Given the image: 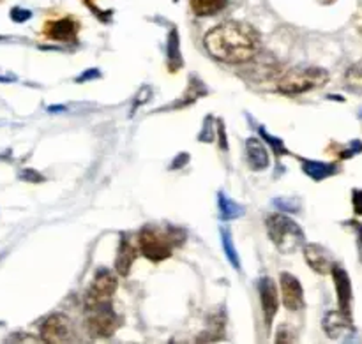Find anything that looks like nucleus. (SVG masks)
I'll return each instance as SVG.
<instances>
[{
    "label": "nucleus",
    "instance_id": "obj_19",
    "mask_svg": "<svg viewBox=\"0 0 362 344\" xmlns=\"http://www.w3.org/2000/svg\"><path fill=\"white\" fill-rule=\"evenodd\" d=\"M166 52H168V64L170 69L177 71L179 67H182V57H180V45H179V34L173 28L172 34L168 37V46H166Z\"/></svg>",
    "mask_w": 362,
    "mask_h": 344
},
{
    "label": "nucleus",
    "instance_id": "obj_4",
    "mask_svg": "<svg viewBox=\"0 0 362 344\" xmlns=\"http://www.w3.org/2000/svg\"><path fill=\"white\" fill-rule=\"evenodd\" d=\"M327 80V71L320 69V67H296L279 80L278 90L285 95H299L308 90H313L320 85H325Z\"/></svg>",
    "mask_w": 362,
    "mask_h": 344
},
{
    "label": "nucleus",
    "instance_id": "obj_13",
    "mask_svg": "<svg viewBox=\"0 0 362 344\" xmlns=\"http://www.w3.org/2000/svg\"><path fill=\"white\" fill-rule=\"evenodd\" d=\"M324 328L329 338H341L343 334L352 331V316L343 313V311H332V313H327V316H325Z\"/></svg>",
    "mask_w": 362,
    "mask_h": 344
},
{
    "label": "nucleus",
    "instance_id": "obj_24",
    "mask_svg": "<svg viewBox=\"0 0 362 344\" xmlns=\"http://www.w3.org/2000/svg\"><path fill=\"white\" fill-rule=\"evenodd\" d=\"M350 226H352L357 235V249H359V260L362 263V225L357 221H350Z\"/></svg>",
    "mask_w": 362,
    "mask_h": 344
},
{
    "label": "nucleus",
    "instance_id": "obj_28",
    "mask_svg": "<svg viewBox=\"0 0 362 344\" xmlns=\"http://www.w3.org/2000/svg\"><path fill=\"white\" fill-rule=\"evenodd\" d=\"M200 140L202 141H212V140H214V134H212V126L209 124V120H207V124H205L204 131H202Z\"/></svg>",
    "mask_w": 362,
    "mask_h": 344
},
{
    "label": "nucleus",
    "instance_id": "obj_12",
    "mask_svg": "<svg viewBox=\"0 0 362 344\" xmlns=\"http://www.w3.org/2000/svg\"><path fill=\"white\" fill-rule=\"evenodd\" d=\"M78 34V23L73 18H62V20H57L53 23H48L46 27V35L53 41L60 42H69L76 39Z\"/></svg>",
    "mask_w": 362,
    "mask_h": 344
},
{
    "label": "nucleus",
    "instance_id": "obj_8",
    "mask_svg": "<svg viewBox=\"0 0 362 344\" xmlns=\"http://www.w3.org/2000/svg\"><path fill=\"white\" fill-rule=\"evenodd\" d=\"M69 336V320L62 314H52V316L42 321L41 338L45 343H67L71 339Z\"/></svg>",
    "mask_w": 362,
    "mask_h": 344
},
{
    "label": "nucleus",
    "instance_id": "obj_15",
    "mask_svg": "<svg viewBox=\"0 0 362 344\" xmlns=\"http://www.w3.org/2000/svg\"><path fill=\"white\" fill-rule=\"evenodd\" d=\"M138 253L133 246L129 244V240L122 239L120 240L119 251H117V258H115V268L120 275H127L129 274L131 267H133L134 260H136Z\"/></svg>",
    "mask_w": 362,
    "mask_h": 344
},
{
    "label": "nucleus",
    "instance_id": "obj_16",
    "mask_svg": "<svg viewBox=\"0 0 362 344\" xmlns=\"http://www.w3.org/2000/svg\"><path fill=\"white\" fill-rule=\"evenodd\" d=\"M303 170L310 179L320 182V180L327 179V177L334 175L338 168H336L334 165H325V162H320V161H308V159H304Z\"/></svg>",
    "mask_w": 362,
    "mask_h": 344
},
{
    "label": "nucleus",
    "instance_id": "obj_2",
    "mask_svg": "<svg viewBox=\"0 0 362 344\" xmlns=\"http://www.w3.org/2000/svg\"><path fill=\"white\" fill-rule=\"evenodd\" d=\"M184 242V233L177 228H159V226L147 225L141 228L138 235V247L141 254L154 263L172 256L173 249Z\"/></svg>",
    "mask_w": 362,
    "mask_h": 344
},
{
    "label": "nucleus",
    "instance_id": "obj_27",
    "mask_svg": "<svg viewBox=\"0 0 362 344\" xmlns=\"http://www.w3.org/2000/svg\"><path fill=\"white\" fill-rule=\"evenodd\" d=\"M359 152H362V141H352V143H350V147L345 150V154H341V158L349 159V158H352V155L359 154Z\"/></svg>",
    "mask_w": 362,
    "mask_h": 344
},
{
    "label": "nucleus",
    "instance_id": "obj_9",
    "mask_svg": "<svg viewBox=\"0 0 362 344\" xmlns=\"http://www.w3.org/2000/svg\"><path fill=\"white\" fill-rule=\"evenodd\" d=\"M258 292H260L265 325H267V328H271L272 320H274V316L278 314V309H279L278 288H276L274 281H272L271 278H262L260 283H258Z\"/></svg>",
    "mask_w": 362,
    "mask_h": 344
},
{
    "label": "nucleus",
    "instance_id": "obj_6",
    "mask_svg": "<svg viewBox=\"0 0 362 344\" xmlns=\"http://www.w3.org/2000/svg\"><path fill=\"white\" fill-rule=\"evenodd\" d=\"M117 286H119V281H117L115 275L110 271L103 268V271L98 272L94 283L88 288L87 302L88 304H98V302H108L113 297V293L117 292Z\"/></svg>",
    "mask_w": 362,
    "mask_h": 344
},
{
    "label": "nucleus",
    "instance_id": "obj_17",
    "mask_svg": "<svg viewBox=\"0 0 362 344\" xmlns=\"http://www.w3.org/2000/svg\"><path fill=\"white\" fill-rule=\"evenodd\" d=\"M218 205H219V218L223 221H232V219L240 218L244 215V208L239 203L232 200L230 196H226L225 193H219L218 196Z\"/></svg>",
    "mask_w": 362,
    "mask_h": 344
},
{
    "label": "nucleus",
    "instance_id": "obj_11",
    "mask_svg": "<svg viewBox=\"0 0 362 344\" xmlns=\"http://www.w3.org/2000/svg\"><path fill=\"white\" fill-rule=\"evenodd\" d=\"M304 258H306L308 265L313 268L318 274H329L332 272L334 267V261H332L331 253H329L325 247L318 246V244H310V246H304Z\"/></svg>",
    "mask_w": 362,
    "mask_h": 344
},
{
    "label": "nucleus",
    "instance_id": "obj_25",
    "mask_svg": "<svg viewBox=\"0 0 362 344\" xmlns=\"http://www.w3.org/2000/svg\"><path fill=\"white\" fill-rule=\"evenodd\" d=\"M352 203H354V212H356L357 215H362V189H354Z\"/></svg>",
    "mask_w": 362,
    "mask_h": 344
},
{
    "label": "nucleus",
    "instance_id": "obj_3",
    "mask_svg": "<svg viewBox=\"0 0 362 344\" xmlns=\"http://www.w3.org/2000/svg\"><path fill=\"white\" fill-rule=\"evenodd\" d=\"M265 226H267V232L272 244L281 253H296V251H299L304 246V240H306L304 232L296 221H292L286 215H269L267 221H265Z\"/></svg>",
    "mask_w": 362,
    "mask_h": 344
},
{
    "label": "nucleus",
    "instance_id": "obj_18",
    "mask_svg": "<svg viewBox=\"0 0 362 344\" xmlns=\"http://www.w3.org/2000/svg\"><path fill=\"white\" fill-rule=\"evenodd\" d=\"M197 16H214L226 7V0H189Z\"/></svg>",
    "mask_w": 362,
    "mask_h": 344
},
{
    "label": "nucleus",
    "instance_id": "obj_7",
    "mask_svg": "<svg viewBox=\"0 0 362 344\" xmlns=\"http://www.w3.org/2000/svg\"><path fill=\"white\" fill-rule=\"evenodd\" d=\"M281 279V299L283 306L288 311H299L304 307V290L300 286L299 279L296 275L283 272L279 275Z\"/></svg>",
    "mask_w": 362,
    "mask_h": 344
},
{
    "label": "nucleus",
    "instance_id": "obj_23",
    "mask_svg": "<svg viewBox=\"0 0 362 344\" xmlns=\"http://www.w3.org/2000/svg\"><path fill=\"white\" fill-rule=\"evenodd\" d=\"M30 16H32L30 11L20 9V7H14V9L11 11V20L16 21V23H23V21H27Z\"/></svg>",
    "mask_w": 362,
    "mask_h": 344
},
{
    "label": "nucleus",
    "instance_id": "obj_22",
    "mask_svg": "<svg viewBox=\"0 0 362 344\" xmlns=\"http://www.w3.org/2000/svg\"><path fill=\"white\" fill-rule=\"evenodd\" d=\"M346 85L349 88H352L354 92H362V69L361 67H354L349 71V76H346Z\"/></svg>",
    "mask_w": 362,
    "mask_h": 344
},
{
    "label": "nucleus",
    "instance_id": "obj_29",
    "mask_svg": "<svg viewBox=\"0 0 362 344\" xmlns=\"http://www.w3.org/2000/svg\"><path fill=\"white\" fill-rule=\"evenodd\" d=\"M274 203L285 207V210H297V203L293 200H276Z\"/></svg>",
    "mask_w": 362,
    "mask_h": 344
},
{
    "label": "nucleus",
    "instance_id": "obj_20",
    "mask_svg": "<svg viewBox=\"0 0 362 344\" xmlns=\"http://www.w3.org/2000/svg\"><path fill=\"white\" fill-rule=\"evenodd\" d=\"M221 237H223V247H225V253H226V256H228L230 263L233 265V268H240L239 254H237L235 246H233L232 235H230L228 230H221Z\"/></svg>",
    "mask_w": 362,
    "mask_h": 344
},
{
    "label": "nucleus",
    "instance_id": "obj_5",
    "mask_svg": "<svg viewBox=\"0 0 362 344\" xmlns=\"http://www.w3.org/2000/svg\"><path fill=\"white\" fill-rule=\"evenodd\" d=\"M87 327L94 338H110L119 327V318L115 316L108 302L88 304Z\"/></svg>",
    "mask_w": 362,
    "mask_h": 344
},
{
    "label": "nucleus",
    "instance_id": "obj_26",
    "mask_svg": "<svg viewBox=\"0 0 362 344\" xmlns=\"http://www.w3.org/2000/svg\"><path fill=\"white\" fill-rule=\"evenodd\" d=\"M20 179L28 180V182H42V177L37 172H34V170H25V172H21Z\"/></svg>",
    "mask_w": 362,
    "mask_h": 344
},
{
    "label": "nucleus",
    "instance_id": "obj_14",
    "mask_svg": "<svg viewBox=\"0 0 362 344\" xmlns=\"http://www.w3.org/2000/svg\"><path fill=\"white\" fill-rule=\"evenodd\" d=\"M246 158L251 168L257 170V172L269 166V150L258 138H250L246 141Z\"/></svg>",
    "mask_w": 362,
    "mask_h": 344
},
{
    "label": "nucleus",
    "instance_id": "obj_21",
    "mask_svg": "<svg viewBox=\"0 0 362 344\" xmlns=\"http://www.w3.org/2000/svg\"><path fill=\"white\" fill-rule=\"evenodd\" d=\"M260 134L264 136V140L267 141L269 145H271V148L274 150L276 155H283V154H288V150L285 148V145H283V141L279 140V138H274L272 134H269L267 131L264 129V127H260Z\"/></svg>",
    "mask_w": 362,
    "mask_h": 344
},
{
    "label": "nucleus",
    "instance_id": "obj_10",
    "mask_svg": "<svg viewBox=\"0 0 362 344\" xmlns=\"http://www.w3.org/2000/svg\"><path fill=\"white\" fill-rule=\"evenodd\" d=\"M332 278H334L336 297H338L339 311L350 314V306H352V283H350L349 272L339 265L332 267Z\"/></svg>",
    "mask_w": 362,
    "mask_h": 344
},
{
    "label": "nucleus",
    "instance_id": "obj_1",
    "mask_svg": "<svg viewBox=\"0 0 362 344\" xmlns=\"http://www.w3.org/2000/svg\"><path fill=\"white\" fill-rule=\"evenodd\" d=\"M204 42L214 59L226 64H243L257 55L260 35L250 25L226 21L207 32Z\"/></svg>",
    "mask_w": 362,
    "mask_h": 344
}]
</instances>
